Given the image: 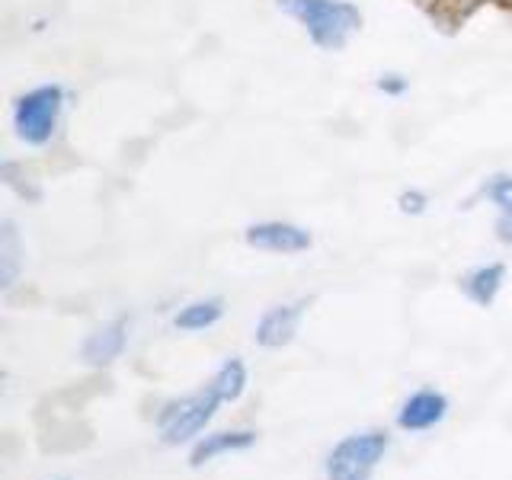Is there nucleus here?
Instances as JSON below:
<instances>
[{"instance_id": "f257e3e1", "label": "nucleus", "mask_w": 512, "mask_h": 480, "mask_svg": "<svg viewBox=\"0 0 512 480\" xmlns=\"http://www.w3.org/2000/svg\"><path fill=\"white\" fill-rule=\"evenodd\" d=\"M279 4L295 20H301L314 45L327 48V52L343 48L352 32H359L362 26V13L346 0H279Z\"/></svg>"}, {"instance_id": "f03ea898", "label": "nucleus", "mask_w": 512, "mask_h": 480, "mask_svg": "<svg viewBox=\"0 0 512 480\" xmlns=\"http://www.w3.org/2000/svg\"><path fill=\"white\" fill-rule=\"evenodd\" d=\"M388 445H391L388 432H381V429L346 436L327 458V477L330 480H368L378 468V461L384 458V452H388Z\"/></svg>"}, {"instance_id": "7ed1b4c3", "label": "nucleus", "mask_w": 512, "mask_h": 480, "mask_svg": "<svg viewBox=\"0 0 512 480\" xmlns=\"http://www.w3.org/2000/svg\"><path fill=\"white\" fill-rule=\"evenodd\" d=\"M221 404L218 391L212 384H205L202 391H196L192 397H183V400H173L167 404V410L157 416L160 423V432H164V442L167 445H183L189 439H196L199 432L212 423V416Z\"/></svg>"}, {"instance_id": "20e7f679", "label": "nucleus", "mask_w": 512, "mask_h": 480, "mask_svg": "<svg viewBox=\"0 0 512 480\" xmlns=\"http://www.w3.org/2000/svg\"><path fill=\"white\" fill-rule=\"evenodd\" d=\"M61 103H64V90L55 87V84L26 93L23 100L16 103V112H13L20 138L29 141V144H45L48 138L55 135Z\"/></svg>"}, {"instance_id": "39448f33", "label": "nucleus", "mask_w": 512, "mask_h": 480, "mask_svg": "<svg viewBox=\"0 0 512 480\" xmlns=\"http://www.w3.org/2000/svg\"><path fill=\"white\" fill-rule=\"evenodd\" d=\"M304 308H308V301H298V304H279V308H269L263 314V320L256 324V343L263 349H282L295 340L298 333V324L304 317Z\"/></svg>"}, {"instance_id": "423d86ee", "label": "nucleus", "mask_w": 512, "mask_h": 480, "mask_svg": "<svg viewBox=\"0 0 512 480\" xmlns=\"http://www.w3.org/2000/svg\"><path fill=\"white\" fill-rule=\"evenodd\" d=\"M247 244L272 253H301L311 247V234L288 221H266L247 228Z\"/></svg>"}, {"instance_id": "0eeeda50", "label": "nucleus", "mask_w": 512, "mask_h": 480, "mask_svg": "<svg viewBox=\"0 0 512 480\" xmlns=\"http://www.w3.org/2000/svg\"><path fill=\"white\" fill-rule=\"evenodd\" d=\"M448 413V400L439 391H416L404 407L397 413V426L400 429H410V432H420L429 429L445 420Z\"/></svg>"}, {"instance_id": "6e6552de", "label": "nucleus", "mask_w": 512, "mask_h": 480, "mask_svg": "<svg viewBox=\"0 0 512 480\" xmlns=\"http://www.w3.org/2000/svg\"><path fill=\"white\" fill-rule=\"evenodd\" d=\"M128 343V317H116L103 324L100 330H93L84 343V359L90 365H109L122 356V349Z\"/></svg>"}, {"instance_id": "1a4fd4ad", "label": "nucleus", "mask_w": 512, "mask_h": 480, "mask_svg": "<svg viewBox=\"0 0 512 480\" xmlns=\"http://www.w3.org/2000/svg\"><path fill=\"white\" fill-rule=\"evenodd\" d=\"M256 445V432L253 429H228V432H212L205 436L196 448H192L189 464L192 468H202L205 461H215L221 455H231V452H247V448Z\"/></svg>"}, {"instance_id": "9d476101", "label": "nucleus", "mask_w": 512, "mask_h": 480, "mask_svg": "<svg viewBox=\"0 0 512 480\" xmlns=\"http://www.w3.org/2000/svg\"><path fill=\"white\" fill-rule=\"evenodd\" d=\"M503 279H506V266L503 263H490V266L474 269L471 276H464L461 288L474 304H480V308H490L493 298L500 295Z\"/></svg>"}, {"instance_id": "9b49d317", "label": "nucleus", "mask_w": 512, "mask_h": 480, "mask_svg": "<svg viewBox=\"0 0 512 480\" xmlns=\"http://www.w3.org/2000/svg\"><path fill=\"white\" fill-rule=\"evenodd\" d=\"M23 266V247H20V234H16L13 221L0 224V285L10 288L20 276Z\"/></svg>"}, {"instance_id": "f8f14e48", "label": "nucleus", "mask_w": 512, "mask_h": 480, "mask_svg": "<svg viewBox=\"0 0 512 480\" xmlns=\"http://www.w3.org/2000/svg\"><path fill=\"white\" fill-rule=\"evenodd\" d=\"M221 314H224V301L208 298V301L186 304V308L173 317V324L176 330H205V327H212L215 320H221Z\"/></svg>"}, {"instance_id": "ddd939ff", "label": "nucleus", "mask_w": 512, "mask_h": 480, "mask_svg": "<svg viewBox=\"0 0 512 480\" xmlns=\"http://www.w3.org/2000/svg\"><path fill=\"white\" fill-rule=\"evenodd\" d=\"M208 384H212V388L218 391L221 404H234V400L244 394V388H247V365L240 362V359H228Z\"/></svg>"}, {"instance_id": "4468645a", "label": "nucleus", "mask_w": 512, "mask_h": 480, "mask_svg": "<svg viewBox=\"0 0 512 480\" xmlns=\"http://www.w3.org/2000/svg\"><path fill=\"white\" fill-rule=\"evenodd\" d=\"M484 192H487V199L493 205H500L503 215H512V180H509V176H496V180Z\"/></svg>"}, {"instance_id": "2eb2a0df", "label": "nucleus", "mask_w": 512, "mask_h": 480, "mask_svg": "<svg viewBox=\"0 0 512 480\" xmlns=\"http://www.w3.org/2000/svg\"><path fill=\"white\" fill-rule=\"evenodd\" d=\"M400 208L410 212V215H420L426 208V196H423V192H404V196H400Z\"/></svg>"}, {"instance_id": "dca6fc26", "label": "nucleus", "mask_w": 512, "mask_h": 480, "mask_svg": "<svg viewBox=\"0 0 512 480\" xmlns=\"http://www.w3.org/2000/svg\"><path fill=\"white\" fill-rule=\"evenodd\" d=\"M496 237H500L503 244H512V215H503L496 221Z\"/></svg>"}, {"instance_id": "f3484780", "label": "nucleus", "mask_w": 512, "mask_h": 480, "mask_svg": "<svg viewBox=\"0 0 512 480\" xmlns=\"http://www.w3.org/2000/svg\"><path fill=\"white\" fill-rule=\"evenodd\" d=\"M378 87L388 90V93H400V90H404V80H397V74H388V80H381Z\"/></svg>"}]
</instances>
